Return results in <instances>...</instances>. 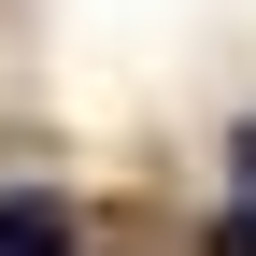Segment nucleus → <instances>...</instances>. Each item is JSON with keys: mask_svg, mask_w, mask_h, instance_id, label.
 <instances>
[{"mask_svg": "<svg viewBox=\"0 0 256 256\" xmlns=\"http://www.w3.org/2000/svg\"><path fill=\"white\" fill-rule=\"evenodd\" d=\"M0 256H72V200H43V185H0Z\"/></svg>", "mask_w": 256, "mask_h": 256, "instance_id": "nucleus-1", "label": "nucleus"}]
</instances>
